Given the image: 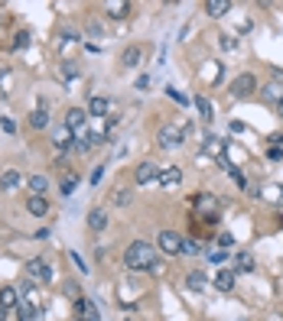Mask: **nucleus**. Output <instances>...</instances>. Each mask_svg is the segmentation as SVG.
I'll return each mask as SVG.
<instances>
[{"label": "nucleus", "instance_id": "obj_7", "mask_svg": "<svg viewBox=\"0 0 283 321\" xmlns=\"http://www.w3.org/2000/svg\"><path fill=\"white\" fill-rule=\"evenodd\" d=\"M156 247H160L163 253L176 256V253H179V247H182V237L176 234V230H160V237H156Z\"/></svg>", "mask_w": 283, "mask_h": 321}, {"label": "nucleus", "instance_id": "obj_20", "mask_svg": "<svg viewBox=\"0 0 283 321\" xmlns=\"http://www.w3.org/2000/svg\"><path fill=\"white\" fill-rule=\"evenodd\" d=\"M52 140H56V149H65V146H72V143H75V140H72V130H68L65 123L52 133Z\"/></svg>", "mask_w": 283, "mask_h": 321}, {"label": "nucleus", "instance_id": "obj_24", "mask_svg": "<svg viewBox=\"0 0 283 321\" xmlns=\"http://www.w3.org/2000/svg\"><path fill=\"white\" fill-rule=\"evenodd\" d=\"M16 185H20V172H13V169H10V172H4V178H0V189L10 192V189H16Z\"/></svg>", "mask_w": 283, "mask_h": 321}, {"label": "nucleus", "instance_id": "obj_10", "mask_svg": "<svg viewBox=\"0 0 283 321\" xmlns=\"http://www.w3.org/2000/svg\"><path fill=\"white\" fill-rule=\"evenodd\" d=\"M140 59H144V49H140V46H127V49L121 52V65L124 68H137Z\"/></svg>", "mask_w": 283, "mask_h": 321}, {"label": "nucleus", "instance_id": "obj_29", "mask_svg": "<svg viewBox=\"0 0 283 321\" xmlns=\"http://www.w3.org/2000/svg\"><path fill=\"white\" fill-rule=\"evenodd\" d=\"M166 91H170V97H173V101H179V104H189V97H185L182 91H176V88H166Z\"/></svg>", "mask_w": 283, "mask_h": 321}, {"label": "nucleus", "instance_id": "obj_19", "mask_svg": "<svg viewBox=\"0 0 283 321\" xmlns=\"http://www.w3.org/2000/svg\"><path fill=\"white\" fill-rule=\"evenodd\" d=\"M88 227H91V230H104V227H108V211L95 208L91 214H88Z\"/></svg>", "mask_w": 283, "mask_h": 321}, {"label": "nucleus", "instance_id": "obj_12", "mask_svg": "<svg viewBox=\"0 0 283 321\" xmlns=\"http://www.w3.org/2000/svg\"><path fill=\"white\" fill-rule=\"evenodd\" d=\"M16 305H20V292H16L13 285H4V289H0V308L10 311V308H16Z\"/></svg>", "mask_w": 283, "mask_h": 321}, {"label": "nucleus", "instance_id": "obj_1", "mask_svg": "<svg viewBox=\"0 0 283 321\" xmlns=\"http://www.w3.org/2000/svg\"><path fill=\"white\" fill-rule=\"evenodd\" d=\"M153 263H156V247L153 244H144V240H137V244H130L127 247V253H124V266L127 270H153Z\"/></svg>", "mask_w": 283, "mask_h": 321}, {"label": "nucleus", "instance_id": "obj_38", "mask_svg": "<svg viewBox=\"0 0 283 321\" xmlns=\"http://www.w3.org/2000/svg\"><path fill=\"white\" fill-rule=\"evenodd\" d=\"M78 321H85V318H78Z\"/></svg>", "mask_w": 283, "mask_h": 321}, {"label": "nucleus", "instance_id": "obj_32", "mask_svg": "<svg viewBox=\"0 0 283 321\" xmlns=\"http://www.w3.org/2000/svg\"><path fill=\"white\" fill-rule=\"evenodd\" d=\"M238 42H234V36H222V49H234Z\"/></svg>", "mask_w": 283, "mask_h": 321}, {"label": "nucleus", "instance_id": "obj_14", "mask_svg": "<svg viewBox=\"0 0 283 321\" xmlns=\"http://www.w3.org/2000/svg\"><path fill=\"white\" fill-rule=\"evenodd\" d=\"M215 289L218 292H231L234 289V270H218L215 273Z\"/></svg>", "mask_w": 283, "mask_h": 321}, {"label": "nucleus", "instance_id": "obj_5", "mask_svg": "<svg viewBox=\"0 0 283 321\" xmlns=\"http://www.w3.org/2000/svg\"><path fill=\"white\" fill-rule=\"evenodd\" d=\"M196 208L205 214V218H218V211H222V201H218L211 192H199V195H196Z\"/></svg>", "mask_w": 283, "mask_h": 321}, {"label": "nucleus", "instance_id": "obj_30", "mask_svg": "<svg viewBox=\"0 0 283 321\" xmlns=\"http://www.w3.org/2000/svg\"><path fill=\"white\" fill-rule=\"evenodd\" d=\"M114 204H130V192H117V195H114Z\"/></svg>", "mask_w": 283, "mask_h": 321}, {"label": "nucleus", "instance_id": "obj_13", "mask_svg": "<svg viewBox=\"0 0 283 321\" xmlns=\"http://www.w3.org/2000/svg\"><path fill=\"white\" fill-rule=\"evenodd\" d=\"M179 182H182L179 166H170V169H163V172H160V185H163V189H176Z\"/></svg>", "mask_w": 283, "mask_h": 321}, {"label": "nucleus", "instance_id": "obj_18", "mask_svg": "<svg viewBox=\"0 0 283 321\" xmlns=\"http://www.w3.org/2000/svg\"><path fill=\"white\" fill-rule=\"evenodd\" d=\"M205 13H208V16H215V20H218V16L231 13V4H228V0H208V4H205Z\"/></svg>", "mask_w": 283, "mask_h": 321}, {"label": "nucleus", "instance_id": "obj_31", "mask_svg": "<svg viewBox=\"0 0 283 321\" xmlns=\"http://www.w3.org/2000/svg\"><path fill=\"white\" fill-rule=\"evenodd\" d=\"M218 244H222L225 250H231V247H234V237H231V234H222V237H218Z\"/></svg>", "mask_w": 283, "mask_h": 321}, {"label": "nucleus", "instance_id": "obj_2", "mask_svg": "<svg viewBox=\"0 0 283 321\" xmlns=\"http://www.w3.org/2000/svg\"><path fill=\"white\" fill-rule=\"evenodd\" d=\"M254 91H257V78H254L251 71L231 78V97H234V101H244V97H251Z\"/></svg>", "mask_w": 283, "mask_h": 321}, {"label": "nucleus", "instance_id": "obj_17", "mask_svg": "<svg viewBox=\"0 0 283 321\" xmlns=\"http://www.w3.org/2000/svg\"><path fill=\"white\" fill-rule=\"evenodd\" d=\"M234 273H254V256L247 253V250H241V253L234 256V266H231Z\"/></svg>", "mask_w": 283, "mask_h": 321}, {"label": "nucleus", "instance_id": "obj_28", "mask_svg": "<svg viewBox=\"0 0 283 321\" xmlns=\"http://www.w3.org/2000/svg\"><path fill=\"white\" fill-rule=\"evenodd\" d=\"M75 185H78V175H75V178H72V175L62 178V195H72V192H75Z\"/></svg>", "mask_w": 283, "mask_h": 321}, {"label": "nucleus", "instance_id": "obj_6", "mask_svg": "<svg viewBox=\"0 0 283 321\" xmlns=\"http://www.w3.org/2000/svg\"><path fill=\"white\" fill-rule=\"evenodd\" d=\"M160 172H163V169L147 159V163H140V166H137L134 178H137V185H150V182H160Z\"/></svg>", "mask_w": 283, "mask_h": 321}, {"label": "nucleus", "instance_id": "obj_34", "mask_svg": "<svg viewBox=\"0 0 283 321\" xmlns=\"http://www.w3.org/2000/svg\"><path fill=\"white\" fill-rule=\"evenodd\" d=\"M0 127H4V130H7V133H13V130H16V123H13V120H10V117H4V123H0Z\"/></svg>", "mask_w": 283, "mask_h": 321}, {"label": "nucleus", "instance_id": "obj_11", "mask_svg": "<svg viewBox=\"0 0 283 321\" xmlns=\"http://www.w3.org/2000/svg\"><path fill=\"white\" fill-rule=\"evenodd\" d=\"M108 111H111V101H108V97L95 94L91 101H88V117H104Z\"/></svg>", "mask_w": 283, "mask_h": 321}, {"label": "nucleus", "instance_id": "obj_3", "mask_svg": "<svg viewBox=\"0 0 283 321\" xmlns=\"http://www.w3.org/2000/svg\"><path fill=\"white\" fill-rule=\"evenodd\" d=\"M185 133H189V130L179 127V123H166V127L160 130V137H156V143H160L163 149H176V146L185 140Z\"/></svg>", "mask_w": 283, "mask_h": 321}, {"label": "nucleus", "instance_id": "obj_16", "mask_svg": "<svg viewBox=\"0 0 283 321\" xmlns=\"http://www.w3.org/2000/svg\"><path fill=\"white\" fill-rule=\"evenodd\" d=\"M104 10H108L114 20H124V16L130 13V4H127V0H108V4H104Z\"/></svg>", "mask_w": 283, "mask_h": 321}, {"label": "nucleus", "instance_id": "obj_8", "mask_svg": "<svg viewBox=\"0 0 283 321\" xmlns=\"http://www.w3.org/2000/svg\"><path fill=\"white\" fill-rule=\"evenodd\" d=\"M26 211H30L33 218H46V214H49L46 195H30V198H26Z\"/></svg>", "mask_w": 283, "mask_h": 321}, {"label": "nucleus", "instance_id": "obj_27", "mask_svg": "<svg viewBox=\"0 0 283 321\" xmlns=\"http://www.w3.org/2000/svg\"><path fill=\"white\" fill-rule=\"evenodd\" d=\"M26 46H30V33L23 30V33H16V36H13V49H26Z\"/></svg>", "mask_w": 283, "mask_h": 321}, {"label": "nucleus", "instance_id": "obj_37", "mask_svg": "<svg viewBox=\"0 0 283 321\" xmlns=\"http://www.w3.org/2000/svg\"><path fill=\"white\" fill-rule=\"evenodd\" d=\"M267 321H283V315H270V318H267Z\"/></svg>", "mask_w": 283, "mask_h": 321}, {"label": "nucleus", "instance_id": "obj_35", "mask_svg": "<svg viewBox=\"0 0 283 321\" xmlns=\"http://www.w3.org/2000/svg\"><path fill=\"white\" fill-rule=\"evenodd\" d=\"M101 175H104V169H95V172H91V185H98V182H101Z\"/></svg>", "mask_w": 283, "mask_h": 321}, {"label": "nucleus", "instance_id": "obj_36", "mask_svg": "<svg viewBox=\"0 0 283 321\" xmlns=\"http://www.w3.org/2000/svg\"><path fill=\"white\" fill-rule=\"evenodd\" d=\"M277 114H280V117H283V97H280V101H277Z\"/></svg>", "mask_w": 283, "mask_h": 321}, {"label": "nucleus", "instance_id": "obj_4", "mask_svg": "<svg viewBox=\"0 0 283 321\" xmlns=\"http://www.w3.org/2000/svg\"><path fill=\"white\" fill-rule=\"evenodd\" d=\"M23 273L30 276V279H42V282H49V279H52V266H49V263H42L39 256H33V260H26Z\"/></svg>", "mask_w": 283, "mask_h": 321}, {"label": "nucleus", "instance_id": "obj_22", "mask_svg": "<svg viewBox=\"0 0 283 321\" xmlns=\"http://www.w3.org/2000/svg\"><path fill=\"white\" fill-rule=\"evenodd\" d=\"M179 253H182V256H196V253H202V244H199V240H192V237H182Z\"/></svg>", "mask_w": 283, "mask_h": 321}, {"label": "nucleus", "instance_id": "obj_15", "mask_svg": "<svg viewBox=\"0 0 283 321\" xmlns=\"http://www.w3.org/2000/svg\"><path fill=\"white\" fill-rule=\"evenodd\" d=\"M185 285H189L192 292H205V289H208V276L202 273V270H196V273L185 276Z\"/></svg>", "mask_w": 283, "mask_h": 321}, {"label": "nucleus", "instance_id": "obj_33", "mask_svg": "<svg viewBox=\"0 0 283 321\" xmlns=\"http://www.w3.org/2000/svg\"><path fill=\"white\" fill-rule=\"evenodd\" d=\"M228 175H231V178H234V182H238V185H241V189H244V185H247V182H244V175H241V172H238V169H231V172H228Z\"/></svg>", "mask_w": 283, "mask_h": 321}, {"label": "nucleus", "instance_id": "obj_21", "mask_svg": "<svg viewBox=\"0 0 283 321\" xmlns=\"http://www.w3.org/2000/svg\"><path fill=\"white\" fill-rule=\"evenodd\" d=\"M30 127H33V130H46V127H49V114L42 111V107H36V111L30 114Z\"/></svg>", "mask_w": 283, "mask_h": 321}, {"label": "nucleus", "instance_id": "obj_25", "mask_svg": "<svg viewBox=\"0 0 283 321\" xmlns=\"http://www.w3.org/2000/svg\"><path fill=\"white\" fill-rule=\"evenodd\" d=\"M196 107H199V114H202L205 120H211V104H208L205 94H196Z\"/></svg>", "mask_w": 283, "mask_h": 321}, {"label": "nucleus", "instance_id": "obj_26", "mask_svg": "<svg viewBox=\"0 0 283 321\" xmlns=\"http://www.w3.org/2000/svg\"><path fill=\"white\" fill-rule=\"evenodd\" d=\"M264 97H267V101H273V104H277L280 97H283V91H280L277 85H267V88H264Z\"/></svg>", "mask_w": 283, "mask_h": 321}, {"label": "nucleus", "instance_id": "obj_23", "mask_svg": "<svg viewBox=\"0 0 283 321\" xmlns=\"http://www.w3.org/2000/svg\"><path fill=\"white\" fill-rule=\"evenodd\" d=\"M46 189H49V178L46 175H33L30 178V192L33 195H46Z\"/></svg>", "mask_w": 283, "mask_h": 321}, {"label": "nucleus", "instance_id": "obj_9", "mask_svg": "<svg viewBox=\"0 0 283 321\" xmlns=\"http://www.w3.org/2000/svg\"><path fill=\"white\" fill-rule=\"evenodd\" d=\"M85 120H88V111H85V107H72V111L65 114V127H68V130H82Z\"/></svg>", "mask_w": 283, "mask_h": 321}]
</instances>
